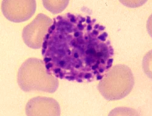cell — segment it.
I'll use <instances>...</instances> for the list:
<instances>
[{"instance_id": "cell-5", "label": "cell", "mask_w": 152, "mask_h": 116, "mask_svg": "<svg viewBox=\"0 0 152 116\" xmlns=\"http://www.w3.org/2000/svg\"><path fill=\"white\" fill-rule=\"evenodd\" d=\"M3 13L10 21L21 22L29 19L34 14L36 1H3Z\"/></svg>"}, {"instance_id": "cell-3", "label": "cell", "mask_w": 152, "mask_h": 116, "mask_svg": "<svg viewBox=\"0 0 152 116\" xmlns=\"http://www.w3.org/2000/svg\"><path fill=\"white\" fill-rule=\"evenodd\" d=\"M18 77L20 86H36L37 88L50 83L57 85L58 82L47 72L44 62L37 59H29L24 62L19 70Z\"/></svg>"}, {"instance_id": "cell-1", "label": "cell", "mask_w": 152, "mask_h": 116, "mask_svg": "<svg viewBox=\"0 0 152 116\" xmlns=\"http://www.w3.org/2000/svg\"><path fill=\"white\" fill-rule=\"evenodd\" d=\"M94 21L70 13L54 18L42 45L48 73L79 82L102 79L112 67L113 49L104 27Z\"/></svg>"}, {"instance_id": "cell-2", "label": "cell", "mask_w": 152, "mask_h": 116, "mask_svg": "<svg viewBox=\"0 0 152 116\" xmlns=\"http://www.w3.org/2000/svg\"><path fill=\"white\" fill-rule=\"evenodd\" d=\"M134 84L131 70L127 66L118 65L104 74L99 83L98 89L104 99L116 101L128 95L132 90Z\"/></svg>"}, {"instance_id": "cell-4", "label": "cell", "mask_w": 152, "mask_h": 116, "mask_svg": "<svg viewBox=\"0 0 152 116\" xmlns=\"http://www.w3.org/2000/svg\"><path fill=\"white\" fill-rule=\"evenodd\" d=\"M53 22L52 20L46 15L38 14L23 31V38L25 44L31 48H40Z\"/></svg>"}]
</instances>
